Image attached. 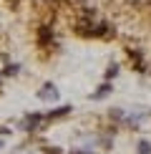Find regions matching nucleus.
Masks as SVG:
<instances>
[{
	"instance_id": "nucleus-2",
	"label": "nucleus",
	"mask_w": 151,
	"mask_h": 154,
	"mask_svg": "<svg viewBox=\"0 0 151 154\" xmlns=\"http://www.w3.org/2000/svg\"><path fill=\"white\" fill-rule=\"evenodd\" d=\"M71 111V106H61V109H55V111H50V119H58V116H63V114H68Z\"/></svg>"
},
{
	"instance_id": "nucleus-1",
	"label": "nucleus",
	"mask_w": 151,
	"mask_h": 154,
	"mask_svg": "<svg viewBox=\"0 0 151 154\" xmlns=\"http://www.w3.org/2000/svg\"><path fill=\"white\" fill-rule=\"evenodd\" d=\"M38 96H40L43 101H55V99H58V91H55L53 86H46V88H40V94H38Z\"/></svg>"
},
{
	"instance_id": "nucleus-5",
	"label": "nucleus",
	"mask_w": 151,
	"mask_h": 154,
	"mask_svg": "<svg viewBox=\"0 0 151 154\" xmlns=\"http://www.w3.org/2000/svg\"><path fill=\"white\" fill-rule=\"evenodd\" d=\"M0 146H3V142H0Z\"/></svg>"
},
{
	"instance_id": "nucleus-3",
	"label": "nucleus",
	"mask_w": 151,
	"mask_h": 154,
	"mask_svg": "<svg viewBox=\"0 0 151 154\" xmlns=\"http://www.w3.org/2000/svg\"><path fill=\"white\" fill-rule=\"evenodd\" d=\"M108 91H111V86H103V88H101V91H96V94H93V99H101V96H106Z\"/></svg>"
},
{
	"instance_id": "nucleus-4",
	"label": "nucleus",
	"mask_w": 151,
	"mask_h": 154,
	"mask_svg": "<svg viewBox=\"0 0 151 154\" xmlns=\"http://www.w3.org/2000/svg\"><path fill=\"white\" fill-rule=\"evenodd\" d=\"M138 152H141V154H149V152H151L149 142H141V144H138Z\"/></svg>"
}]
</instances>
